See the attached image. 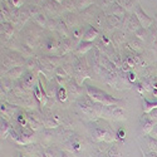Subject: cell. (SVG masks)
Instances as JSON below:
<instances>
[{
    "instance_id": "1",
    "label": "cell",
    "mask_w": 157,
    "mask_h": 157,
    "mask_svg": "<svg viewBox=\"0 0 157 157\" xmlns=\"http://www.w3.org/2000/svg\"><path fill=\"white\" fill-rule=\"evenodd\" d=\"M75 106L78 107L84 116H87L90 121H98L99 118H102V112H103V107L102 104L94 102L90 97H79L75 101Z\"/></svg>"
},
{
    "instance_id": "2",
    "label": "cell",
    "mask_w": 157,
    "mask_h": 157,
    "mask_svg": "<svg viewBox=\"0 0 157 157\" xmlns=\"http://www.w3.org/2000/svg\"><path fill=\"white\" fill-rule=\"evenodd\" d=\"M86 92H87V96L90 97L94 102L102 104V106H123L126 103L123 99H120V98H116L113 96H111L109 93H107L106 90L103 89H99L92 84H86Z\"/></svg>"
},
{
    "instance_id": "3",
    "label": "cell",
    "mask_w": 157,
    "mask_h": 157,
    "mask_svg": "<svg viewBox=\"0 0 157 157\" xmlns=\"http://www.w3.org/2000/svg\"><path fill=\"white\" fill-rule=\"evenodd\" d=\"M90 137L94 142H107L114 143L117 141L116 133L111 129L108 124H101L98 121H93L89 124Z\"/></svg>"
},
{
    "instance_id": "4",
    "label": "cell",
    "mask_w": 157,
    "mask_h": 157,
    "mask_svg": "<svg viewBox=\"0 0 157 157\" xmlns=\"http://www.w3.org/2000/svg\"><path fill=\"white\" fill-rule=\"evenodd\" d=\"M102 118L104 121L121 122L127 120V112L121 106H104L102 112Z\"/></svg>"
},
{
    "instance_id": "5",
    "label": "cell",
    "mask_w": 157,
    "mask_h": 157,
    "mask_svg": "<svg viewBox=\"0 0 157 157\" xmlns=\"http://www.w3.org/2000/svg\"><path fill=\"white\" fill-rule=\"evenodd\" d=\"M156 121L151 117L150 113H142L141 118H140V135L141 136H150L152 132V129L156 126Z\"/></svg>"
},
{
    "instance_id": "6",
    "label": "cell",
    "mask_w": 157,
    "mask_h": 157,
    "mask_svg": "<svg viewBox=\"0 0 157 157\" xmlns=\"http://www.w3.org/2000/svg\"><path fill=\"white\" fill-rule=\"evenodd\" d=\"M19 81H21V83L25 86V88H27L28 90L33 92L34 87H35V86L38 84V82H39V77H38V74H36L35 72H33V71H27V72H25V74L21 77V79H19Z\"/></svg>"
},
{
    "instance_id": "7",
    "label": "cell",
    "mask_w": 157,
    "mask_h": 157,
    "mask_svg": "<svg viewBox=\"0 0 157 157\" xmlns=\"http://www.w3.org/2000/svg\"><path fill=\"white\" fill-rule=\"evenodd\" d=\"M21 107L34 111V109H38V107H40V103H39V101L34 96V93H30L21 97Z\"/></svg>"
},
{
    "instance_id": "8",
    "label": "cell",
    "mask_w": 157,
    "mask_h": 157,
    "mask_svg": "<svg viewBox=\"0 0 157 157\" xmlns=\"http://www.w3.org/2000/svg\"><path fill=\"white\" fill-rule=\"evenodd\" d=\"M135 15L137 17V19L140 20V23H141V25L143 28H148V27H151L152 25V23H153V20L146 14L145 13V10H143L140 5H136L135 6Z\"/></svg>"
},
{
    "instance_id": "9",
    "label": "cell",
    "mask_w": 157,
    "mask_h": 157,
    "mask_svg": "<svg viewBox=\"0 0 157 157\" xmlns=\"http://www.w3.org/2000/svg\"><path fill=\"white\" fill-rule=\"evenodd\" d=\"M67 90H68V93L72 94L74 98H79L83 96V89H82V86L81 84H78L75 82L74 78H69L68 79V83H67Z\"/></svg>"
},
{
    "instance_id": "10",
    "label": "cell",
    "mask_w": 157,
    "mask_h": 157,
    "mask_svg": "<svg viewBox=\"0 0 157 157\" xmlns=\"http://www.w3.org/2000/svg\"><path fill=\"white\" fill-rule=\"evenodd\" d=\"M15 28H14V24L8 21V23H2V42H4L5 44L10 40L14 35Z\"/></svg>"
},
{
    "instance_id": "11",
    "label": "cell",
    "mask_w": 157,
    "mask_h": 157,
    "mask_svg": "<svg viewBox=\"0 0 157 157\" xmlns=\"http://www.w3.org/2000/svg\"><path fill=\"white\" fill-rule=\"evenodd\" d=\"M19 107L18 106H13L6 102H2V117L4 118H10V117H17L18 112H19Z\"/></svg>"
},
{
    "instance_id": "12",
    "label": "cell",
    "mask_w": 157,
    "mask_h": 157,
    "mask_svg": "<svg viewBox=\"0 0 157 157\" xmlns=\"http://www.w3.org/2000/svg\"><path fill=\"white\" fill-rule=\"evenodd\" d=\"M73 47H74V40L72 38L62 39L60 47H59V50H58V56H67V54L72 53Z\"/></svg>"
},
{
    "instance_id": "13",
    "label": "cell",
    "mask_w": 157,
    "mask_h": 157,
    "mask_svg": "<svg viewBox=\"0 0 157 157\" xmlns=\"http://www.w3.org/2000/svg\"><path fill=\"white\" fill-rule=\"evenodd\" d=\"M27 71L28 69H27L25 65H20V67H14V68L9 69L5 73V75L9 77L10 79H13V81H19V79H21V77L25 74V72H27Z\"/></svg>"
},
{
    "instance_id": "14",
    "label": "cell",
    "mask_w": 157,
    "mask_h": 157,
    "mask_svg": "<svg viewBox=\"0 0 157 157\" xmlns=\"http://www.w3.org/2000/svg\"><path fill=\"white\" fill-rule=\"evenodd\" d=\"M92 48H93V42H86V40H82V42H79V43L75 45V48H74V50H73V53H74L75 56H78V57H82L83 54L87 53V52H90V50H92Z\"/></svg>"
},
{
    "instance_id": "15",
    "label": "cell",
    "mask_w": 157,
    "mask_h": 157,
    "mask_svg": "<svg viewBox=\"0 0 157 157\" xmlns=\"http://www.w3.org/2000/svg\"><path fill=\"white\" fill-rule=\"evenodd\" d=\"M99 36H101L99 30L96 27H93V25H89V27L84 30L83 40H86V42H94L96 39H98Z\"/></svg>"
},
{
    "instance_id": "16",
    "label": "cell",
    "mask_w": 157,
    "mask_h": 157,
    "mask_svg": "<svg viewBox=\"0 0 157 157\" xmlns=\"http://www.w3.org/2000/svg\"><path fill=\"white\" fill-rule=\"evenodd\" d=\"M44 47H45V49L49 52V53H58L59 47H60V42H58L56 38L48 36L45 39V42H44Z\"/></svg>"
},
{
    "instance_id": "17",
    "label": "cell",
    "mask_w": 157,
    "mask_h": 157,
    "mask_svg": "<svg viewBox=\"0 0 157 157\" xmlns=\"http://www.w3.org/2000/svg\"><path fill=\"white\" fill-rule=\"evenodd\" d=\"M140 28H142L140 20L137 19V17L135 14H131L129 15V19H128V23H127V27H126V30L135 34Z\"/></svg>"
},
{
    "instance_id": "18",
    "label": "cell",
    "mask_w": 157,
    "mask_h": 157,
    "mask_svg": "<svg viewBox=\"0 0 157 157\" xmlns=\"http://www.w3.org/2000/svg\"><path fill=\"white\" fill-rule=\"evenodd\" d=\"M0 84H2V93L8 94L14 89L15 82L13 79H10V78L6 75H2V82H0Z\"/></svg>"
},
{
    "instance_id": "19",
    "label": "cell",
    "mask_w": 157,
    "mask_h": 157,
    "mask_svg": "<svg viewBox=\"0 0 157 157\" xmlns=\"http://www.w3.org/2000/svg\"><path fill=\"white\" fill-rule=\"evenodd\" d=\"M58 89L56 87V83L50 82V81H45V92H47V96H48V99L52 101V99H58L57 98V94H58Z\"/></svg>"
},
{
    "instance_id": "20",
    "label": "cell",
    "mask_w": 157,
    "mask_h": 157,
    "mask_svg": "<svg viewBox=\"0 0 157 157\" xmlns=\"http://www.w3.org/2000/svg\"><path fill=\"white\" fill-rule=\"evenodd\" d=\"M10 131H11V124L6 118L2 117V120H0V137H2V140H5L9 137Z\"/></svg>"
},
{
    "instance_id": "21",
    "label": "cell",
    "mask_w": 157,
    "mask_h": 157,
    "mask_svg": "<svg viewBox=\"0 0 157 157\" xmlns=\"http://www.w3.org/2000/svg\"><path fill=\"white\" fill-rule=\"evenodd\" d=\"M63 20L65 21V24L68 25V28L71 30H73V29L79 27V19H78V17L74 14V13H68V14L64 17Z\"/></svg>"
},
{
    "instance_id": "22",
    "label": "cell",
    "mask_w": 157,
    "mask_h": 157,
    "mask_svg": "<svg viewBox=\"0 0 157 157\" xmlns=\"http://www.w3.org/2000/svg\"><path fill=\"white\" fill-rule=\"evenodd\" d=\"M127 47L132 50V53H140V52L143 50V42L140 40V39H137L136 36L132 38L131 40L127 43Z\"/></svg>"
},
{
    "instance_id": "23",
    "label": "cell",
    "mask_w": 157,
    "mask_h": 157,
    "mask_svg": "<svg viewBox=\"0 0 157 157\" xmlns=\"http://www.w3.org/2000/svg\"><path fill=\"white\" fill-rule=\"evenodd\" d=\"M15 50L19 52V53H20L24 58H27V59L33 58V48H30L28 44H25V43L19 44V47H18Z\"/></svg>"
},
{
    "instance_id": "24",
    "label": "cell",
    "mask_w": 157,
    "mask_h": 157,
    "mask_svg": "<svg viewBox=\"0 0 157 157\" xmlns=\"http://www.w3.org/2000/svg\"><path fill=\"white\" fill-rule=\"evenodd\" d=\"M156 108H157V101H148L146 98L142 99V112L143 113H151Z\"/></svg>"
},
{
    "instance_id": "25",
    "label": "cell",
    "mask_w": 157,
    "mask_h": 157,
    "mask_svg": "<svg viewBox=\"0 0 157 157\" xmlns=\"http://www.w3.org/2000/svg\"><path fill=\"white\" fill-rule=\"evenodd\" d=\"M107 25L109 28H121L122 27V18H118L116 15H107Z\"/></svg>"
},
{
    "instance_id": "26",
    "label": "cell",
    "mask_w": 157,
    "mask_h": 157,
    "mask_svg": "<svg viewBox=\"0 0 157 157\" xmlns=\"http://www.w3.org/2000/svg\"><path fill=\"white\" fill-rule=\"evenodd\" d=\"M43 57L47 59V62H49L52 65H53L54 68H58V67H60V65L63 64V59H62V57L58 56V54H56V56L45 54V56H43Z\"/></svg>"
},
{
    "instance_id": "27",
    "label": "cell",
    "mask_w": 157,
    "mask_h": 157,
    "mask_svg": "<svg viewBox=\"0 0 157 157\" xmlns=\"http://www.w3.org/2000/svg\"><path fill=\"white\" fill-rule=\"evenodd\" d=\"M111 11H112L113 15L118 17V18H122V17L126 15V9H124L122 5H120L118 3H113V4L111 5Z\"/></svg>"
},
{
    "instance_id": "28",
    "label": "cell",
    "mask_w": 157,
    "mask_h": 157,
    "mask_svg": "<svg viewBox=\"0 0 157 157\" xmlns=\"http://www.w3.org/2000/svg\"><path fill=\"white\" fill-rule=\"evenodd\" d=\"M112 42H114L117 45H121L126 42V34L123 33V30H116L112 34Z\"/></svg>"
},
{
    "instance_id": "29",
    "label": "cell",
    "mask_w": 157,
    "mask_h": 157,
    "mask_svg": "<svg viewBox=\"0 0 157 157\" xmlns=\"http://www.w3.org/2000/svg\"><path fill=\"white\" fill-rule=\"evenodd\" d=\"M33 19H34V23H35L36 25H39L40 28H45V27H47V24H48V20H49L43 11H42V13H39L38 15H35Z\"/></svg>"
},
{
    "instance_id": "30",
    "label": "cell",
    "mask_w": 157,
    "mask_h": 157,
    "mask_svg": "<svg viewBox=\"0 0 157 157\" xmlns=\"http://www.w3.org/2000/svg\"><path fill=\"white\" fill-rule=\"evenodd\" d=\"M83 15H84V20H87V21L94 20V18H96V15H97L94 5H90L89 8H87L86 10H83Z\"/></svg>"
},
{
    "instance_id": "31",
    "label": "cell",
    "mask_w": 157,
    "mask_h": 157,
    "mask_svg": "<svg viewBox=\"0 0 157 157\" xmlns=\"http://www.w3.org/2000/svg\"><path fill=\"white\" fill-rule=\"evenodd\" d=\"M83 34H84V30H83V28L82 27H78V28H75V29H73L72 30V33H71V38L73 39L74 42H82L83 40Z\"/></svg>"
},
{
    "instance_id": "32",
    "label": "cell",
    "mask_w": 157,
    "mask_h": 157,
    "mask_svg": "<svg viewBox=\"0 0 157 157\" xmlns=\"http://www.w3.org/2000/svg\"><path fill=\"white\" fill-rule=\"evenodd\" d=\"M15 121L19 123V124H21V126H28V117H27V111H23V109H20L19 112H18V114H17V117H15Z\"/></svg>"
},
{
    "instance_id": "33",
    "label": "cell",
    "mask_w": 157,
    "mask_h": 157,
    "mask_svg": "<svg viewBox=\"0 0 157 157\" xmlns=\"http://www.w3.org/2000/svg\"><path fill=\"white\" fill-rule=\"evenodd\" d=\"M146 146L148 148V152H156L157 151V140L152 138L151 136H145Z\"/></svg>"
},
{
    "instance_id": "34",
    "label": "cell",
    "mask_w": 157,
    "mask_h": 157,
    "mask_svg": "<svg viewBox=\"0 0 157 157\" xmlns=\"http://www.w3.org/2000/svg\"><path fill=\"white\" fill-rule=\"evenodd\" d=\"M107 17L103 14V13H97V15H96V18H94V20H93V24H94V27H98V28H103V23H106L107 24V19H106ZM92 24V25H93Z\"/></svg>"
},
{
    "instance_id": "35",
    "label": "cell",
    "mask_w": 157,
    "mask_h": 157,
    "mask_svg": "<svg viewBox=\"0 0 157 157\" xmlns=\"http://www.w3.org/2000/svg\"><path fill=\"white\" fill-rule=\"evenodd\" d=\"M106 155H107V157H123V155L121 153V151H120V148L117 145H112L106 151Z\"/></svg>"
},
{
    "instance_id": "36",
    "label": "cell",
    "mask_w": 157,
    "mask_h": 157,
    "mask_svg": "<svg viewBox=\"0 0 157 157\" xmlns=\"http://www.w3.org/2000/svg\"><path fill=\"white\" fill-rule=\"evenodd\" d=\"M57 98H58V101L62 102V103H63V102H67V99H68V90H67V88H65V87H59Z\"/></svg>"
},
{
    "instance_id": "37",
    "label": "cell",
    "mask_w": 157,
    "mask_h": 157,
    "mask_svg": "<svg viewBox=\"0 0 157 157\" xmlns=\"http://www.w3.org/2000/svg\"><path fill=\"white\" fill-rule=\"evenodd\" d=\"M135 36L137 38V39H140V40H142V42H145L146 39H147V36H148V32H147V29L146 28H140L136 33H135Z\"/></svg>"
},
{
    "instance_id": "38",
    "label": "cell",
    "mask_w": 157,
    "mask_h": 157,
    "mask_svg": "<svg viewBox=\"0 0 157 157\" xmlns=\"http://www.w3.org/2000/svg\"><path fill=\"white\" fill-rule=\"evenodd\" d=\"M92 0H75V4H77V9H81V10H86L87 8H89L92 5Z\"/></svg>"
},
{
    "instance_id": "39",
    "label": "cell",
    "mask_w": 157,
    "mask_h": 157,
    "mask_svg": "<svg viewBox=\"0 0 157 157\" xmlns=\"http://www.w3.org/2000/svg\"><path fill=\"white\" fill-rule=\"evenodd\" d=\"M116 3L122 5L128 11H132V9H133V0H116Z\"/></svg>"
},
{
    "instance_id": "40",
    "label": "cell",
    "mask_w": 157,
    "mask_h": 157,
    "mask_svg": "<svg viewBox=\"0 0 157 157\" xmlns=\"http://www.w3.org/2000/svg\"><path fill=\"white\" fill-rule=\"evenodd\" d=\"M64 8L68 10V13H73L77 9V4H75V0H64L63 2Z\"/></svg>"
},
{
    "instance_id": "41",
    "label": "cell",
    "mask_w": 157,
    "mask_h": 157,
    "mask_svg": "<svg viewBox=\"0 0 157 157\" xmlns=\"http://www.w3.org/2000/svg\"><path fill=\"white\" fill-rule=\"evenodd\" d=\"M47 28L49 29V30H52V32H57V29H58V19H49L48 20V24H47Z\"/></svg>"
},
{
    "instance_id": "42",
    "label": "cell",
    "mask_w": 157,
    "mask_h": 157,
    "mask_svg": "<svg viewBox=\"0 0 157 157\" xmlns=\"http://www.w3.org/2000/svg\"><path fill=\"white\" fill-rule=\"evenodd\" d=\"M43 136H45V137H43V142L44 143H49L50 141H53V132H52V129L45 128L44 132H43Z\"/></svg>"
},
{
    "instance_id": "43",
    "label": "cell",
    "mask_w": 157,
    "mask_h": 157,
    "mask_svg": "<svg viewBox=\"0 0 157 157\" xmlns=\"http://www.w3.org/2000/svg\"><path fill=\"white\" fill-rule=\"evenodd\" d=\"M28 11H29V14H30V17H35V15H38L39 13H42V10H40V8H39L38 5H29L28 8Z\"/></svg>"
},
{
    "instance_id": "44",
    "label": "cell",
    "mask_w": 157,
    "mask_h": 157,
    "mask_svg": "<svg viewBox=\"0 0 157 157\" xmlns=\"http://www.w3.org/2000/svg\"><path fill=\"white\" fill-rule=\"evenodd\" d=\"M116 137H117V140H118V141H123L124 137H126V129L123 127L118 128V131H117V133H116Z\"/></svg>"
},
{
    "instance_id": "45",
    "label": "cell",
    "mask_w": 157,
    "mask_h": 157,
    "mask_svg": "<svg viewBox=\"0 0 157 157\" xmlns=\"http://www.w3.org/2000/svg\"><path fill=\"white\" fill-rule=\"evenodd\" d=\"M23 3H24V0H10V5L13 8H17V9H20Z\"/></svg>"
},
{
    "instance_id": "46",
    "label": "cell",
    "mask_w": 157,
    "mask_h": 157,
    "mask_svg": "<svg viewBox=\"0 0 157 157\" xmlns=\"http://www.w3.org/2000/svg\"><path fill=\"white\" fill-rule=\"evenodd\" d=\"M127 79H128L131 83H133V82L136 81V73H135L133 71L127 72Z\"/></svg>"
},
{
    "instance_id": "47",
    "label": "cell",
    "mask_w": 157,
    "mask_h": 157,
    "mask_svg": "<svg viewBox=\"0 0 157 157\" xmlns=\"http://www.w3.org/2000/svg\"><path fill=\"white\" fill-rule=\"evenodd\" d=\"M150 136L152 137V138H155V140H157V124L155 126V128L152 129V132L150 133Z\"/></svg>"
},
{
    "instance_id": "48",
    "label": "cell",
    "mask_w": 157,
    "mask_h": 157,
    "mask_svg": "<svg viewBox=\"0 0 157 157\" xmlns=\"http://www.w3.org/2000/svg\"><path fill=\"white\" fill-rule=\"evenodd\" d=\"M59 157H71V156H69L68 151H65V150H62V151H60V155H59Z\"/></svg>"
},
{
    "instance_id": "49",
    "label": "cell",
    "mask_w": 157,
    "mask_h": 157,
    "mask_svg": "<svg viewBox=\"0 0 157 157\" xmlns=\"http://www.w3.org/2000/svg\"><path fill=\"white\" fill-rule=\"evenodd\" d=\"M56 2H57V3H59V4H63L64 0H56Z\"/></svg>"
},
{
    "instance_id": "50",
    "label": "cell",
    "mask_w": 157,
    "mask_h": 157,
    "mask_svg": "<svg viewBox=\"0 0 157 157\" xmlns=\"http://www.w3.org/2000/svg\"><path fill=\"white\" fill-rule=\"evenodd\" d=\"M27 157H28V156H27Z\"/></svg>"
}]
</instances>
